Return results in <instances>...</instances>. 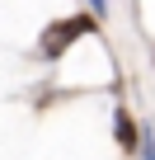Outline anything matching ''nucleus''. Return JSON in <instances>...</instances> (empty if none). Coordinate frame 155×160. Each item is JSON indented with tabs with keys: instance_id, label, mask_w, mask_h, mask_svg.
I'll use <instances>...</instances> for the list:
<instances>
[{
	"instance_id": "f257e3e1",
	"label": "nucleus",
	"mask_w": 155,
	"mask_h": 160,
	"mask_svg": "<svg viewBox=\"0 0 155 160\" xmlns=\"http://www.w3.org/2000/svg\"><path fill=\"white\" fill-rule=\"evenodd\" d=\"M85 33H94V14H75V19L52 24V28L42 33V57H61V52L70 47V38H85Z\"/></svg>"
},
{
	"instance_id": "f03ea898",
	"label": "nucleus",
	"mask_w": 155,
	"mask_h": 160,
	"mask_svg": "<svg viewBox=\"0 0 155 160\" xmlns=\"http://www.w3.org/2000/svg\"><path fill=\"white\" fill-rule=\"evenodd\" d=\"M113 118H118L113 127H118V141H122V151H132V146H141V132L132 127V113H127V108H118Z\"/></svg>"
},
{
	"instance_id": "7ed1b4c3",
	"label": "nucleus",
	"mask_w": 155,
	"mask_h": 160,
	"mask_svg": "<svg viewBox=\"0 0 155 160\" xmlns=\"http://www.w3.org/2000/svg\"><path fill=\"white\" fill-rule=\"evenodd\" d=\"M90 5H94V14H108V0H90Z\"/></svg>"
}]
</instances>
